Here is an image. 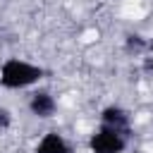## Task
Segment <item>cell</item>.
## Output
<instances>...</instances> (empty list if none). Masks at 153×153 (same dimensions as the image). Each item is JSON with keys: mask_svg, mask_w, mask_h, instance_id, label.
I'll list each match as a JSON object with an SVG mask.
<instances>
[{"mask_svg": "<svg viewBox=\"0 0 153 153\" xmlns=\"http://www.w3.org/2000/svg\"><path fill=\"white\" fill-rule=\"evenodd\" d=\"M45 76V69L19 57H10L0 67V84L5 88H26Z\"/></svg>", "mask_w": 153, "mask_h": 153, "instance_id": "cell-1", "label": "cell"}, {"mask_svg": "<svg viewBox=\"0 0 153 153\" xmlns=\"http://www.w3.org/2000/svg\"><path fill=\"white\" fill-rule=\"evenodd\" d=\"M127 139H129L127 134L100 124V129L91 134L88 148H91V153H122L127 148Z\"/></svg>", "mask_w": 153, "mask_h": 153, "instance_id": "cell-2", "label": "cell"}, {"mask_svg": "<svg viewBox=\"0 0 153 153\" xmlns=\"http://www.w3.org/2000/svg\"><path fill=\"white\" fill-rule=\"evenodd\" d=\"M100 124L103 127H110V129H117L122 134L129 136V112L120 105H108L103 112H100Z\"/></svg>", "mask_w": 153, "mask_h": 153, "instance_id": "cell-3", "label": "cell"}, {"mask_svg": "<svg viewBox=\"0 0 153 153\" xmlns=\"http://www.w3.org/2000/svg\"><path fill=\"white\" fill-rule=\"evenodd\" d=\"M55 108H57V103H55V98L48 93V91H36L33 96H31V100H29V110H31V115H36V117H53L55 115Z\"/></svg>", "mask_w": 153, "mask_h": 153, "instance_id": "cell-4", "label": "cell"}, {"mask_svg": "<svg viewBox=\"0 0 153 153\" xmlns=\"http://www.w3.org/2000/svg\"><path fill=\"white\" fill-rule=\"evenodd\" d=\"M33 153H72V146L65 141L62 134L57 131H48L33 148Z\"/></svg>", "mask_w": 153, "mask_h": 153, "instance_id": "cell-5", "label": "cell"}, {"mask_svg": "<svg viewBox=\"0 0 153 153\" xmlns=\"http://www.w3.org/2000/svg\"><path fill=\"white\" fill-rule=\"evenodd\" d=\"M124 48H127V53H143V50H151V48H153V43L143 41V38H141V36H136V33H129V36H127V41H124Z\"/></svg>", "mask_w": 153, "mask_h": 153, "instance_id": "cell-6", "label": "cell"}, {"mask_svg": "<svg viewBox=\"0 0 153 153\" xmlns=\"http://www.w3.org/2000/svg\"><path fill=\"white\" fill-rule=\"evenodd\" d=\"M10 124H12V115H10V110H7V108H0V131L10 129Z\"/></svg>", "mask_w": 153, "mask_h": 153, "instance_id": "cell-7", "label": "cell"}]
</instances>
